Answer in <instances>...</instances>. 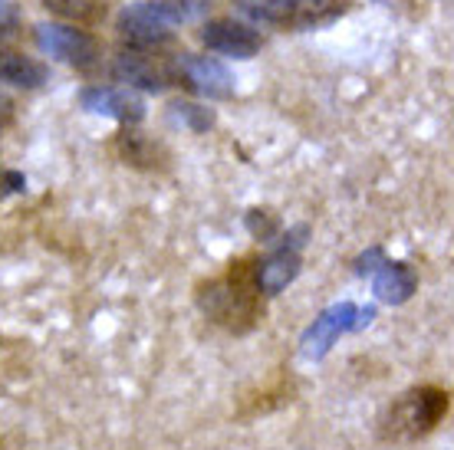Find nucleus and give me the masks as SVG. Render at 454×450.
Instances as JSON below:
<instances>
[{
    "label": "nucleus",
    "instance_id": "f257e3e1",
    "mask_svg": "<svg viewBox=\"0 0 454 450\" xmlns=\"http://www.w3.org/2000/svg\"><path fill=\"white\" fill-rule=\"evenodd\" d=\"M198 306L207 313V319H215L217 326L231 329V332H247L261 319L257 299L244 286L240 276H227V280H215L201 286Z\"/></svg>",
    "mask_w": 454,
    "mask_h": 450
},
{
    "label": "nucleus",
    "instance_id": "0eeeda50",
    "mask_svg": "<svg viewBox=\"0 0 454 450\" xmlns=\"http://www.w3.org/2000/svg\"><path fill=\"white\" fill-rule=\"evenodd\" d=\"M115 76L145 92H165L171 82V66L152 53H142V50H122L115 57Z\"/></svg>",
    "mask_w": 454,
    "mask_h": 450
},
{
    "label": "nucleus",
    "instance_id": "423d86ee",
    "mask_svg": "<svg viewBox=\"0 0 454 450\" xmlns=\"http://www.w3.org/2000/svg\"><path fill=\"white\" fill-rule=\"evenodd\" d=\"M80 102L86 112L106 115L115 122L136 125L145 119V102L138 99L136 92L119 89V86H90V89L80 92Z\"/></svg>",
    "mask_w": 454,
    "mask_h": 450
},
{
    "label": "nucleus",
    "instance_id": "6e6552de",
    "mask_svg": "<svg viewBox=\"0 0 454 450\" xmlns=\"http://www.w3.org/2000/svg\"><path fill=\"white\" fill-rule=\"evenodd\" d=\"M356 313H359V309H356L352 303L330 306V309L303 332V342H300V345H303V355H307V359H323L342 332H352V326H356Z\"/></svg>",
    "mask_w": 454,
    "mask_h": 450
},
{
    "label": "nucleus",
    "instance_id": "a211bd4d",
    "mask_svg": "<svg viewBox=\"0 0 454 450\" xmlns=\"http://www.w3.org/2000/svg\"><path fill=\"white\" fill-rule=\"evenodd\" d=\"M27 188V181H23L20 171H0V198L4 194H17Z\"/></svg>",
    "mask_w": 454,
    "mask_h": 450
},
{
    "label": "nucleus",
    "instance_id": "6ab92c4d",
    "mask_svg": "<svg viewBox=\"0 0 454 450\" xmlns=\"http://www.w3.org/2000/svg\"><path fill=\"white\" fill-rule=\"evenodd\" d=\"M307 237H309V227L307 224H296L294 230H286V234H284V244H280V247H284V250H296V253H300V247L307 244Z\"/></svg>",
    "mask_w": 454,
    "mask_h": 450
},
{
    "label": "nucleus",
    "instance_id": "9b49d317",
    "mask_svg": "<svg viewBox=\"0 0 454 450\" xmlns=\"http://www.w3.org/2000/svg\"><path fill=\"white\" fill-rule=\"evenodd\" d=\"M415 286H419V280L405 263H382V270L375 276V296L388 306L409 303Z\"/></svg>",
    "mask_w": 454,
    "mask_h": 450
},
{
    "label": "nucleus",
    "instance_id": "f03ea898",
    "mask_svg": "<svg viewBox=\"0 0 454 450\" xmlns=\"http://www.w3.org/2000/svg\"><path fill=\"white\" fill-rule=\"evenodd\" d=\"M448 411V392L442 388H415V392L402 394L388 415L386 434L388 438H421L438 424Z\"/></svg>",
    "mask_w": 454,
    "mask_h": 450
},
{
    "label": "nucleus",
    "instance_id": "9d476101",
    "mask_svg": "<svg viewBox=\"0 0 454 450\" xmlns=\"http://www.w3.org/2000/svg\"><path fill=\"white\" fill-rule=\"evenodd\" d=\"M300 276V253L296 250H277L257 267V290L267 296H277Z\"/></svg>",
    "mask_w": 454,
    "mask_h": 450
},
{
    "label": "nucleus",
    "instance_id": "5701e85b",
    "mask_svg": "<svg viewBox=\"0 0 454 450\" xmlns=\"http://www.w3.org/2000/svg\"><path fill=\"white\" fill-rule=\"evenodd\" d=\"M313 7H330V4H336V0H309Z\"/></svg>",
    "mask_w": 454,
    "mask_h": 450
},
{
    "label": "nucleus",
    "instance_id": "4be33fe9",
    "mask_svg": "<svg viewBox=\"0 0 454 450\" xmlns=\"http://www.w3.org/2000/svg\"><path fill=\"white\" fill-rule=\"evenodd\" d=\"M7 115H11V102H7L4 96H0V125L7 122Z\"/></svg>",
    "mask_w": 454,
    "mask_h": 450
},
{
    "label": "nucleus",
    "instance_id": "7ed1b4c3",
    "mask_svg": "<svg viewBox=\"0 0 454 450\" xmlns=\"http://www.w3.org/2000/svg\"><path fill=\"white\" fill-rule=\"evenodd\" d=\"M36 43L43 53L63 59L76 69H92L103 57V46L96 43V36L76 27H63V23H40L36 27Z\"/></svg>",
    "mask_w": 454,
    "mask_h": 450
},
{
    "label": "nucleus",
    "instance_id": "2eb2a0df",
    "mask_svg": "<svg viewBox=\"0 0 454 450\" xmlns=\"http://www.w3.org/2000/svg\"><path fill=\"white\" fill-rule=\"evenodd\" d=\"M247 227H250V234L257 237V240H263V244L277 234V221H273V214H267V211H250Z\"/></svg>",
    "mask_w": 454,
    "mask_h": 450
},
{
    "label": "nucleus",
    "instance_id": "ddd939ff",
    "mask_svg": "<svg viewBox=\"0 0 454 450\" xmlns=\"http://www.w3.org/2000/svg\"><path fill=\"white\" fill-rule=\"evenodd\" d=\"M46 11L59 13V17H67V20H76V23H92L103 17V0H43Z\"/></svg>",
    "mask_w": 454,
    "mask_h": 450
},
{
    "label": "nucleus",
    "instance_id": "f3484780",
    "mask_svg": "<svg viewBox=\"0 0 454 450\" xmlns=\"http://www.w3.org/2000/svg\"><path fill=\"white\" fill-rule=\"evenodd\" d=\"M17 23H20L17 7H13L11 0H0V40H4V36H11L13 30H17Z\"/></svg>",
    "mask_w": 454,
    "mask_h": 450
},
{
    "label": "nucleus",
    "instance_id": "aec40b11",
    "mask_svg": "<svg viewBox=\"0 0 454 450\" xmlns=\"http://www.w3.org/2000/svg\"><path fill=\"white\" fill-rule=\"evenodd\" d=\"M375 263H382V250H369V253H363V257L356 260V273H359V276H365V273L379 270Z\"/></svg>",
    "mask_w": 454,
    "mask_h": 450
},
{
    "label": "nucleus",
    "instance_id": "f8f14e48",
    "mask_svg": "<svg viewBox=\"0 0 454 450\" xmlns=\"http://www.w3.org/2000/svg\"><path fill=\"white\" fill-rule=\"evenodd\" d=\"M50 76V69L34 57H23V53H0V79L11 82V86H20V89H40Z\"/></svg>",
    "mask_w": 454,
    "mask_h": 450
},
{
    "label": "nucleus",
    "instance_id": "20e7f679",
    "mask_svg": "<svg viewBox=\"0 0 454 450\" xmlns=\"http://www.w3.org/2000/svg\"><path fill=\"white\" fill-rule=\"evenodd\" d=\"M171 23H178V13L165 7V4H152V0H138L132 7L119 13L115 30L136 46H159L171 40Z\"/></svg>",
    "mask_w": 454,
    "mask_h": 450
},
{
    "label": "nucleus",
    "instance_id": "dca6fc26",
    "mask_svg": "<svg viewBox=\"0 0 454 450\" xmlns=\"http://www.w3.org/2000/svg\"><path fill=\"white\" fill-rule=\"evenodd\" d=\"M165 7L178 13V20H188V17H198L211 7V0H165Z\"/></svg>",
    "mask_w": 454,
    "mask_h": 450
},
{
    "label": "nucleus",
    "instance_id": "1a4fd4ad",
    "mask_svg": "<svg viewBox=\"0 0 454 450\" xmlns=\"http://www.w3.org/2000/svg\"><path fill=\"white\" fill-rule=\"evenodd\" d=\"M201 40H205L207 50H217V53L234 59H250L263 46L261 34L238 20H211L201 30Z\"/></svg>",
    "mask_w": 454,
    "mask_h": 450
},
{
    "label": "nucleus",
    "instance_id": "4468645a",
    "mask_svg": "<svg viewBox=\"0 0 454 450\" xmlns=\"http://www.w3.org/2000/svg\"><path fill=\"white\" fill-rule=\"evenodd\" d=\"M171 119L192 132H207L215 125V112L205 109V105H194V102H175L171 105Z\"/></svg>",
    "mask_w": 454,
    "mask_h": 450
},
{
    "label": "nucleus",
    "instance_id": "39448f33",
    "mask_svg": "<svg viewBox=\"0 0 454 450\" xmlns=\"http://www.w3.org/2000/svg\"><path fill=\"white\" fill-rule=\"evenodd\" d=\"M178 73H182L184 86L205 99H231L234 96V76L224 63H217L211 57H194V53H184L182 63H178Z\"/></svg>",
    "mask_w": 454,
    "mask_h": 450
},
{
    "label": "nucleus",
    "instance_id": "412c9836",
    "mask_svg": "<svg viewBox=\"0 0 454 450\" xmlns=\"http://www.w3.org/2000/svg\"><path fill=\"white\" fill-rule=\"evenodd\" d=\"M372 319H375V309H372V306H365V309H359V313H356V326H352V329H365Z\"/></svg>",
    "mask_w": 454,
    "mask_h": 450
}]
</instances>
